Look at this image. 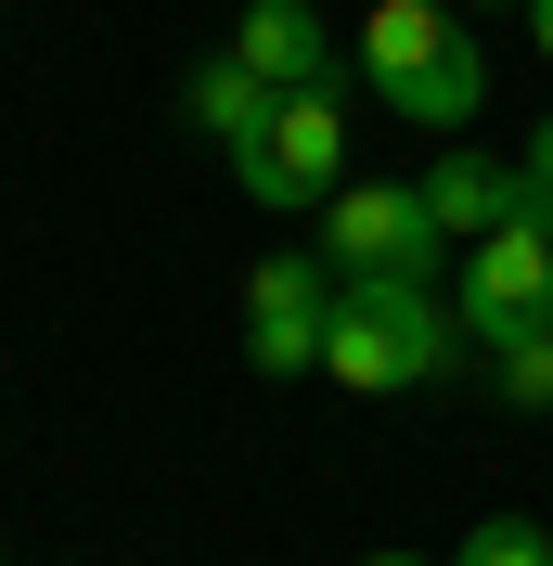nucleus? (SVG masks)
<instances>
[{
    "mask_svg": "<svg viewBox=\"0 0 553 566\" xmlns=\"http://www.w3.org/2000/svg\"><path fill=\"white\" fill-rule=\"evenodd\" d=\"M322 258H335V271H413V283H438L450 271V232H438V207H425V180H347L335 207H322Z\"/></svg>",
    "mask_w": 553,
    "mask_h": 566,
    "instance_id": "nucleus-4",
    "label": "nucleus"
},
{
    "mask_svg": "<svg viewBox=\"0 0 553 566\" xmlns=\"http://www.w3.org/2000/svg\"><path fill=\"white\" fill-rule=\"evenodd\" d=\"M463 348H477L463 310H450L438 283H413V271H347V283H335V322H322V374H335L347 399L438 387Z\"/></svg>",
    "mask_w": 553,
    "mask_h": 566,
    "instance_id": "nucleus-1",
    "label": "nucleus"
},
{
    "mask_svg": "<svg viewBox=\"0 0 553 566\" xmlns=\"http://www.w3.org/2000/svg\"><path fill=\"white\" fill-rule=\"evenodd\" d=\"M425 52H450V0H374V13H361V77H413Z\"/></svg>",
    "mask_w": 553,
    "mask_h": 566,
    "instance_id": "nucleus-9",
    "label": "nucleus"
},
{
    "mask_svg": "<svg viewBox=\"0 0 553 566\" xmlns=\"http://www.w3.org/2000/svg\"><path fill=\"white\" fill-rule=\"evenodd\" d=\"M450 310H463V335L477 348H502V335H528V322H553V193L515 168V207H502V232H477L463 245V271H450Z\"/></svg>",
    "mask_w": 553,
    "mask_h": 566,
    "instance_id": "nucleus-2",
    "label": "nucleus"
},
{
    "mask_svg": "<svg viewBox=\"0 0 553 566\" xmlns=\"http://www.w3.org/2000/svg\"><path fill=\"white\" fill-rule=\"evenodd\" d=\"M232 52L271 77V91H335V27H322L310 0H244Z\"/></svg>",
    "mask_w": 553,
    "mask_h": 566,
    "instance_id": "nucleus-6",
    "label": "nucleus"
},
{
    "mask_svg": "<svg viewBox=\"0 0 553 566\" xmlns=\"http://www.w3.org/2000/svg\"><path fill=\"white\" fill-rule=\"evenodd\" d=\"M450 566H553V528L541 515H489V528L450 541Z\"/></svg>",
    "mask_w": 553,
    "mask_h": 566,
    "instance_id": "nucleus-11",
    "label": "nucleus"
},
{
    "mask_svg": "<svg viewBox=\"0 0 553 566\" xmlns=\"http://www.w3.org/2000/svg\"><path fill=\"white\" fill-rule=\"evenodd\" d=\"M271 104H283V91H271L258 65H244V52H219V65H194V129H219V155H244V142L271 129Z\"/></svg>",
    "mask_w": 553,
    "mask_h": 566,
    "instance_id": "nucleus-10",
    "label": "nucleus"
},
{
    "mask_svg": "<svg viewBox=\"0 0 553 566\" xmlns=\"http://www.w3.org/2000/svg\"><path fill=\"white\" fill-rule=\"evenodd\" d=\"M361 566H425V554H361Z\"/></svg>",
    "mask_w": 553,
    "mask_h": 566,
    "instance_id": "nucleus-16",
    "label": "nucleus"
},
{
    "mask_svg": "<svg viewBox=\"0 0 553 566\" xmlns=\"http://www.w3.org/2000/svg\"><path fill=\"white\" fill-rule=\"evenodd\" d=\"M477 104H489V52H477L463 27H450V52H425L413 77H386V116H399V129H438V142L463 129Z\"/></svg>",
    "mask_w": 553,
    "mask_h": 566,
    "instance_id": "nucleus-7",
    "label": "nucleus"
},
{
    "mask_svg": "<svg viewBox=\"0 0 553 566\" xmlns=\"http://www.w3.org/2000/svg\"><path fill=\"white\" fill-rule=\"evenodd\" d=\"M0 566H13V554H0Z\"/></svg>",
    "mask_w": 553,
    "mask_h": 566,
    "instance_id": "nucleus-17",
    "label": "nucleus"
},
{
    "mask_svg": "<svg viewBox=\"0 0 553 566\" xmlns=\"http://www.w3.org/2000/svg\"><path fill=\"white\" fill-rule=\"evenodd\" d=\"M515 168H528V180H541V193H553V116H541V129H528V155H515Z\"/></svg>",
    "mask_w": 553,
    "mask_h": 566,
    "instance_id": "nucleus-13",
    "label": "nucleus"
},
{
    "mask_svg": "<svg viewBox=\"0 0 553 566\" xmlns=\"http://www.w3.org/2000/svg\"><path fill=\"white\" fill-rule=\"evenodd\" d=\"M502 399H515V412H553V322H528V335H502Z\"/></svg>",
    "mask_w": 553,
    "mask_h": 566,
    "instance_id": "nucleus-12",
    "label": "nucleus"
},
{
    "mask_svg": "<svg viewBox=\"0 0 553 566\" xmlns=\"http://www.w3.org/2000/svg\"><path fill=\"white\" fill-rule=\"evenodd\" d=\"M450 13H528V0H450Z\"/></svg>",
    "mask_w": 553,
    "mask_h": 566,
    "instance_id": "nucleus-15",
    "label": "nucleus"
},
{
    "mask_svg": "<svg viewBox=\"0 0 553 566\" xmlns=\"http://www.w3.org/2000/svg\"><path fill=\"white\" fill-rule=\"evenodd\" d=\"M425 207H438L450 245H477V232H502V207H515V168H489V155H463V142H450L438 168H425Z\"/></svg>",
    "mask_w": 553,
    "mask_h": 566,
    "instance_id": "nucleus-8",
    "label": "nucleus"
},
{
    "mask_svg": "<svg viewBox=\"0 0 553 566\" xmlns=\"http://www.w3.org/2000/svg\"><path fill=\"white\" fill-rule=\"evenodd\" d=\"M528 39H541V65H553V0H528Z\"/></svg>",
    "mask_w": 553,
    "mask_h": 566,
    "instance_id": "nucleus-14",
    "label": "nucleus"
},
{
    "mask_svg": "<svg viewBox=\"0 0 553 566\" xmlns=\"http://www.w3.org/2000/svg\"><path fill=\"white\" fill-rule=\"evenodd\" d=\"M322 322H335V258H258L244 271V360L258 374H322Z\"/></svg>",
    "mask_w": 553,
    "mask_h": 566,
    "instance_id": "nucleus-5",
    "label": "nucleus"
},
{
    "mask_svg": "<svg viewBox=\"0 0 553 566\" xmlns=\"http://www.w3.org/2000/svg\"><path fill=\"white\" fill-rule=\"evenodd\" d=\"M232 180H244V207H271V219L335 207V180H347V104H335V91H283L271 129L232 155Z\"/></svg>",
    "mask_w": 553,
    "mask_h": 566,
    "instance_id": "nucleus-3",
    "label": "nucleus"
}]
</instances>
